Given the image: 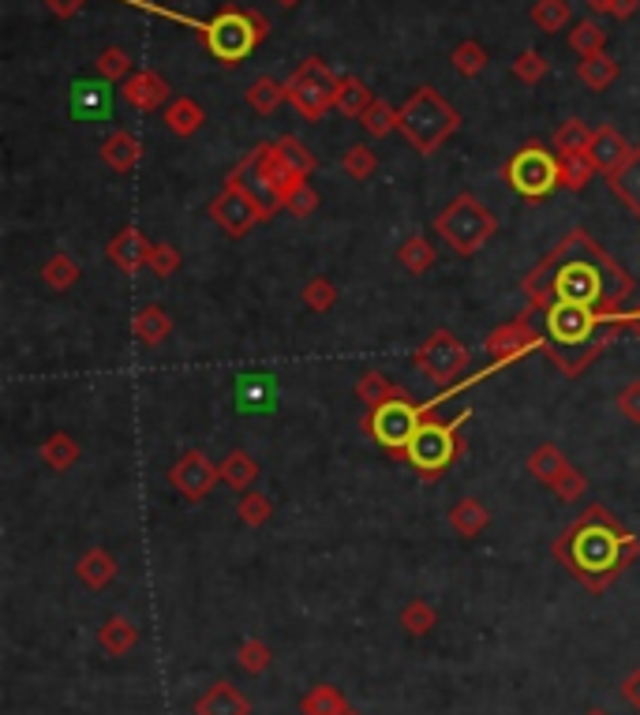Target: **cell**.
I'll list each match as a JSON object with an SVG mask.
<instances>
[{
  "mask_svg": "<svg viewBox=\"0 0 640 715\" xmlns=\"http://www.w3.org/2000/svg\"><path fill=\"white\" fill-rule=\"evenodd\" d=\"M573 237H562L555 251L532 270L524 293L532 296V311H543L550 300L589 303L607 322H621V303L633 293V282L618 270L615 259L581 229V255H573Z\"/></svg>",
  "mask_w": 640,
  "mask_h": 715,
  "instance_id": "cell-1",
  "label": "cell"
},
{
  "mask_svg": "<svg viewBox=\"0 0 640 715\" xmlns=\"http://www.w3.org/2000/svg\"><path fill=\"white\" fill-rule=\"evenodd\" d=\"M555 558L589 592H603L640 558V539L611 517L607 505H589L555 544Z\"/></svg>",
  "mask_w": 640,
  "mask_h": 715,
  "instance_id": "cell-2",
  "label": "cell"
},
{
  "mask_svg": "<svg viewBox=\"0 0 640 715\" xmlns=\"http://www.w3.org/2000/svg\"><path fill=\"white\" fill-rule=\"evenodd\" d=\"M435 233L458 251L461 259H472L495 240L498 233V217L487 203H479L472 191H461L453 203H446L435 214Z\"/></svg>",
  "mask_w": 640,
  "mask_h": 715,
  "instance_id": "cell-3",
  "label": "cell"
},
{
  "mask_svg": "<svg viewBox=\"0 0 640 715\" xmlns=\"http://www.w3.org/2000/svg\"><path fill=\"white\" fill-rule=\"evenodd\" d=\"M398 128L419 154H435L461 128V112L446 106L431 86H419L405 106L398 109Z\"/></svg>",
  "mask_w": 640,
  "mask_h": 715,
  "instance_id": "cell-4",
  "label": "cell"
},
{
  "mask_svg": "<svg viewBox=\"0 0 640 715\" xmlns=\"http://www.w3.org/2000/svg\"><path fill=\"white\" fill-rule=\"evenodd\" d=\"M435 405H438V401H435ZM464 420H469V413H461L458 420H450V424L431 420V413H427L424 424H419V431L412 434V442L405 446V461L424 479H438L446 468L453 465V461L461 457V450H464L461 424Z\"/></svg>",
  "mask_w": 640,
  "mask_h": 715,
  "instance_id": "cell-5",
  "label": "cell"
},
{
  "mask_svg": "<svg viewBox=\"0 0 640 715\" xmlns=\"http://www.w3.org/2000/svg\"><path fill=\"white\" fill-rule=\"evenodd\" d=\"M412 364H416V371H424L435 386H442V394H458L453 386L464 379L472 356L453 330H435V334L412 353Z\"/></svg>",
  "mask_w": 640,
  "mask_h": 715,
  "instance_id": "cell-6",
  "label": "cell"
},
{
  "mask_svg": "<svg viewBox=\"0 0 640 715\" xmlns=\"http://www.w3.org/2000/svg\"><path fill=\"white\" fill-rule=\"evenodd\" d=\"M431 408H435V401H431V405H419V401H412V397L386 401V405L367 413L364 427L382 450L405 457V446L412 442V434L419 431V424H424V416L431 413Z\"/></svg>",
  "mask_w": 640,
  "mask_h": 715,
  "instance_id": "cell-7",
  "label": "cell"
},
{
  "mask_svg": "<svg viewBox=\"0 0 640 715\" xmlns=\"http://www.w3.org/2000/svg\"><path fill=\"white\" fill-rule=\"evenodd\" d=\"M266 34V23L259 20L256 12H236V8H225L222 15L210 20V27L203 31L206 49L214 53L222 64H236L256 49V41Z\"/></svg>",
  "mask_w": 640,
  "mask_h": 715,
  "instance_id": "cell-8",
  "label": "cell"
},
{
  "mask_svg": "<svg viewBox=\"0 0 640 715\" xmlns=\"http://www.w3.org/2000/svg\"><path fill=\"white\" fill-rule=\"evenodd\" d=\"M506 184H510L521 199H547L558 188V154H550L547 146L529 143L506 162L502 169Z\"/></svg>",
  "mask_w": 640,
  "mask_h": 715,
  "instance_id": "cell-9",
  "label": "cell"
},
{
  "mask_svg": "<svg viewBox=\"0 0 640 715\" xmlns=\"http://www.w3.org/2000/svg\"><path fill=\"white\" fill-rule=\"evenodd\" d=\"M603 326H611L607 319L600 315L589 303H569V300H550L543 308V330L555 345L562 348H581V345H592L595 334ZM595 348V345H592Z\"/></svg>",
  "mask_w": 640,
  "mask_h": 715,
  "instance_id": "cell-10",
  "label": "cell"
},
{
  "mask_svg": "<svg viewBox=\"0 0 640 715\" xmlns=\"http://www.w3.org/2000/svg\"><path fill=\"white\" fill-rule=\"evenodd\" d=\"M270 214L274 211H270L248 184H240V180H225L222 195L210 203V217H214L229 237H248V233L256 229L259 222H266Z\"/></svg>",
  "mask_w": 640,
  "mask_h": 715,
  "instance_id": "cell-11",
  "label": "cell"
},
{
  "mask_svg": "<svg viewBox=\"0 0 640 715\" xmlns=\"http://www.w3.org/2000/svg\"><path fill=\"white\" fill-rule=\"evenodd\" d=\"M337 83L330 75V68L322 64L319 57L304 60L300 72L288 80V102L296 106L304 120H322L327 117V109L333 106V98H337Z\"/></svg>",
  "mask_w": 640,
  "mask_h": 715,
  "instance_id": "cell-12",
  "label": "cell"
},
{
  "mask_svg": "<svg viewBox=\"0 0 640 715\" xmlns=\"http://www.w3.org/2000/svg\"><path fill=\"white\" fill-rule=\"evenodd\" d=\"M484 348H487L490 360H495L484 374H490L495 368H506V364H517L521 356H529V353H536V348H543V334H540L536 326H532V311H524L521 319L502 322V326L490 330Z\"/></svg>",
  "mask_w": 640,
  "mask_h": 715,
  "instance_id": "cell-13",
  "label": "cell"
},
{
  "mask_svg": "<svg viewBox=\"0 0 640 715\" xmlns=\"http://www.w3.org/2000/svg\"><path fill=\"white\" fill-rule=\"evenodd\" d=\"M169 484L180 491V499L203 502L206 494L222 484V468H217L203 450H183L177 465L169 468Z\"/></svg>",
  "mask_w": 640,
  "mask_h": 715,
  "instance_id": "cell-14",
  "label": "cell"
},
{
  "mask_svg": "<svg viewBox=\"0 0 640 715\" xmlns=\"http://www.w3.org/2000/svg\"><path fill=\"white\" fill-rule=\"evenodd\" d=\"M151 251H154V243L146 240V233H139L135 225L120 229L117 237L105 243V259H109L120 274H139L143 266H151Z\"/></svg>",
  "mask_w": 640,
  "mask_h": 715,
  "instance_id": "cell-15",
  "label": "cell"
},
{
  "mask_svg": "<svg viewBox=\"0 0 640 715\" xmlns=\"http://www.w3.org/2000/svg\"><path fill=\"white\" fill-rule=\"evenodd\" d=\"M195 715H251V701L233 682L217 678L210 682L195 701Z\"/></svg>",
  "mask_w": 640,
  "mask_h": 715,
  "instance_id": "cell-16",
  "label": "cell"
},
{
  "mask_svg": "<svg viewBox=\"0 0 640 715\" xmlns=\"http://www.w3.org/2000/svg\"><path fill=\"white\" fill-rule=\"evenodd\" d=\"M629 154H633V146L621 139L615 128H600V132H592V146H589V158L600 172H607V177H615L621 165L629 162Z\"/></svg>",
  "mask_w": 640,
  "mask_h": 715,
  "instance_id": "cell-17",
  "label": "cell"
},
{
  "mask_svg": "<svg viewBox=\"0 0 640 715\" xmlns=\"http://www.w3.org/2000/svg\"><path fill=\"white\" fill-rule=\"evenodd\" d=\"M125 98L135 106L139 112H154L157 106H165V98H169V83L162 80L157 72H135L131 80L125 83Z\"/></svg>",
  "mask_w": 640,
  "mask_h": 715,
  "instance_id": "cell-18",
  "label": "cell"
},
{
  "mask_svg": "<svg viewBox=\"0 0 640 715\" xmlns=\"http://www.w3.org/2000/svg\"><path fill=\"white\" fill-rule=\"evenodd\" d=\"M524 468H529V476H532V479H540L543 487H555L558 479L566 476L569 457L555 446V442H540V446L529 453V461H524Z\"/></svg>",
  "mask_w": 640,
  "mask_h": 715,
  "instance_id": "cell-19",
  "label": "cell"
},
{
  "mask_svg": "<svg viewBox=\"0 0 640 715\" xmlns=\"http://www.w3.org/2000/svg\"><path fill=\"white\" fill-rule=\"evenodd\" d=\"M75 577L91 592H102V588H109L112 577H117V562H112V555L105 551V547H91V551L75 562Z\"/></svg>",
  "mask_w": 640,
  "mask_h": 715,
  "instance_id": "cell-20",
  "label": "cell"
},
{
  "mask_svg": "<svg viewBox=\"0 0 640 715\" xmlns=\"http://www.w3.org/2000/svg\"><path fill=\"white\" fill-rule=\"evenodd\" d=\"M487 525H490V510L479 499H472V494H464V499L450 505V528L461 539H476Z\"/></svg>",
  "mask_w": 640,
  "mask_h": 715,
  "instance_id": "cell-21",
  "label": "cell"
},
{
  "mask_svg": "<svg viewBox=\"0 0 640 715\" xmlns=\"http://www.w3.org/2000/svg\"><path fill=\"white\" fill-rule=\"evenodd\" d=\"M131 330H135V342L146 345V348H157L165 342V337L173 334V319L169 311L162 308V303H146V308H139L135 322H131Z\"/></svg>",
  "mask_w": 640,
  "mask_h": 715,
  "instance_id": "cell-22",
  "label": "cell"
},
{
  "mask_svg": "<svg viewBox=\"0 0 640 715\" xmlns=\"http://www.w3.org/2000/svg\"><path fill=\"white\" fill-rule=\"evenodd\" d=\"M135 644H139V630H135V622L131 618H109V622L98 630V648L105 652V656H112V659H125L128 652H135Z\"/></svg>",
  "mask_w": 640,
  "mask_h": 715,
  "instance_id": "cell-23",
  "label": "cell"
},
{
  "mask_svg": "<svg viewBox=\"0 0 640 715\" xmlns=\"http://www.w3.org/2000/svg\"><path fill=\"white\" fill-rule=\"evenodd\" d=\"M558 154V188L566 191H584L589 180L595 177V165L589 158V151H555Z\"/></svg>",
  "mask_w": 640,
  "mask_h": 715,
  "instance_id": "cell-24",
  "label": "cell"
},
{
  "mask_svg": "<svg viewBox=\"0 0 640 715\" xmlns=\"http://www.w3.org/2000/svg\"><path fill=\"white\" fill-rule=\"evenodd\" d=\"M217 468H222V484L236 494L251 491V484L259 479V461L251 457V453H244V450H229Z\"/></svg>",
  "mask_w": 640,
  "mask_h": 715,
  "instance_id": "cell-25",
  "label": "cell"
},
{
  "mask_svg": "<svg viewBox=\"0 0 640 715\" xmlns=\"http://www.w3.org/2000/svg\"><path fill=\"white\" fill-rule=\"evenodd\" d=\"M611 188H615V195L626 203V211L640 222V146H633V154H629V162L621 165L615 177H607Z\"/></svg>",
  "mask_w": 640,
  "mask_h": 715,
  "instance_id": "cell-26",
  "label": "cell"
},
{
  "mask_svg": "<svg viewBox=\"0 0 640 715\" xmlns=\"http://www.w3.org/2000/svg\"><path fill=\"white\" fill-rule=\"evenodd\" d=\"M102 158L109 169H117V172H131L139 165V158H143V146H139V139L131 135V132H112L109 139L102 143Z\"/></svg>",
  "mask_w": 640,
  "mask_h": 715,
  "instance_id": "cell-27",
  "label": "cell"
},
{
  "mask_svg": "<svg viewBox=\"0 0 640 715\" xmlns=\"http://www.w3.org/2000/svg\"><path fill=\"white\" fill-rule=\"evenodd\" d=\"M398 397H408V390H401L398 382H390L382 371L359 374V382H356V401H359V405L379 408V405H386V401H398Z\"/></svg>",
  "mask_w": 640,
  "mask_h": 715,
  "instance_id": "cell-28",
  "label": "cell"
},
{
  "mask_svg": "<svg viewBox=\"0 0 640 715\" xmlns=\"http://www.w3.org/2000/svg\"><path fill=\"white\" fill-rule=\"evenodd\" d=\"M300 712H304V715H348L353 708H348L345 693H341L337 686L319 682V686H311L308 693H304Z\"/></svg>",
  "mask_w": 640,
  "mask_h": 715,
  "instance_id": "cell-29",
  "label": "cell"
},
{
  "mask_svg": "<svg viewBox=\"0 0 640 715\" xmlns=\"http://www.w3.org/2000/svg\"><path fill=\"white\" fill-rule=\"evenodd\" d=\"M42 461H46V468H52V473H68V468H75V461H79V442L72 439L68 431H52L46 442H42Z\"/></svg>",
  "mask_w": 640,
  "mask_h": 715,
  "instance_id": "cell-30",
  "label": "cell"
},
{
  "mask_svg": "<svg viewBox=\"0 0 640 715\" xmlns=\"http://www.w3.org/2000/svg\"><path fill=\"white\" fill-rule=\"evenodd\" d=\"M398 263L408 270L412 277H419V274H427L435 263H438V251H435V243L424 237V233H416V237H408V240H401V248H398Z\"/></svg>",
  "mask_w": 640,
  "mask_h": 715,
  "instance_id": "cell-31",
  "label": "cell"
},
{
  "mask_svg": "<svg viewBox=\"0 0 640 715\" xmlns=\"http://www.w3.org/2000/svg\"><path fill=\"white\" fill-rule=\"evenodd\" d=\"M83 277V270H79V263L68 251H57V255L49 259L46 266H42V282L49 285L52 293H68V289H75V282Z\"/></svg>",
  "mask_w": 640,
  "mask_h": 715,
  "instance_id": "cell-32",
  "label": "cell"
},
{
  "mask_svg": "<svg viewBox=\"0 0 640 715\" xmlns=\"http://www.w3.org/2000/svg\"><path fill=\"white\" fill-rule=\"evenodd\" d=\"M375 106L371 91H367L364 83L356 80V75H345V80L337 83V98H333V109H341L345 117H364L367 109Z\"/></svg>",
  "mask_w": 640,
  "mask_h": 715,
  "instance_id": "cell-33",
  "label": "cell"
},
{
  "mask_svg": "<svg viewBox=\"0 0 640 715\" xmlns=\"http://www.w3.org/2000/svg\"><path fill=\"white\" fill-rule=\"evenodd\" d=\"M165 124H169L173 135L191 139V135L199 132V128H203V109H199L191 98H177L169 106V112H165Z\"/></svg>",
  "mask_w": 640,
  "mask_h": 715,
  "instance_id": "cell-34",
  "label": "cell"
},
{
  "mask_svg": "<svg viewBox=\"0 0 640 715\" xmlns=\"http://www.w3.org/2000/svg\"><path fill=\"white\" fill-rule=\"evenodd\" d=\"M438 625V610L427 604V599H408L401 607V630L408 636H427Z\"/></svg>",
  "mask_w": 640,
  "mask_h": 715,
  "instance_id": "cell-35",
  "label": "cell"
},
{
  "mask_svg": "<svg viewBox=\"0 0 640 715\" xmlns=\"http://www.w3.org/2000/svg\"><path fill=\"white\" fill-rule=\"evenodd\" d=\"M300 300L308 303V311H315V315H327L333 303H337V285H333L327 274H315L300 289Z\"/></svg>",
  "mask_w": 640,
  "mask_h": 715,
  "instance_id": "cell-36",
  "label": "cell"
},
{
  "mask_svg": "<svg viewBox=\"0 0 640 715\" xmlns=\"http://www.w3.org/2000/svg\"><path fill=\"white\" fill-rule=\"evenodd\" d=\"M288 98V86H282L277 80H270V75H262V80H256L251 83V91H248V106L256 109V112H274L282 102Z\"/></svg>",
  "mask_w": 640,
  "mask_h": 715,
  "instance_id": "cell-37",
  "label": "cell"
},
{
  "mask_svg": "<svg viewBox=\"0 0 640 715\" xmlns=\"http://www.w3.org/2000/svg\"><path fill=\"white\" fill-rule=\"evenodd\" d=\"M270 513H274V502H270V494L244 491L240 502H236V517H240V525H248V528H262L270 521Z\"/></svg>",
  "mask_w": 640,
  "mask_h": 715,
  "instance_id": "cell-38",
  "label": "cell"
},
{
  "mask_svg": "<svg viewBox=\"0 0 640 715\" xmlns=\"http://www.w3.org/2000/svg\"><path fill=\"white\" fill-rule=\"evenodd\" d=\"M618 80V64L611 57H589L581 64V83L589 86V91H607L611 83Z\"/></svg>",
  "mask_w": 640,
  "mask_h": 715,
  "instance_id": "cell-39",
  "label": "cell"
},
{
  "mask_svg": "<svg viewBox=\"0 0 640 715\" xmlns=\"http://www.w3.org/2000/svg\"><path fill=\"white\" fill-rule=\"evenodd\" d=\"M532 23L547 34H558L569 23V0H536V8H532Z\"/></svg>",
  "mask_w": 640,
  "mask_h": 715,
  "instance_id": "cell-40",
  "label": "cell"
},
{
  "mask_svg": "<svg viewBox=\"0 0 640 715\" xmlns=\"http://www.w3.org/2000/svg\"><path fill=\"white\" fill-rule=\"evenodd\" d=\"M341 169H345L348 180H371L375 169H379V158H375L371 146H348L345 158H341Z\"/></svg>",
  "mask_w": 640,
  "mask_h": 715,
  "instance_id": "cell-41",
  "label": "cell"
},
{
  "mask_svg": "<svg viewBox=\"0 0 640 715\" xmlns=\"http://www.w3.org/2000/svg\"><path fill=\"white\" fill-rule=\"evenodd\" d=\"M270 659H274V652H270V644L259 641V636H248V641L236 648V663H240V670H248V675H262V670L270 667Z\"/></svg>",
  "mask_w": 640,
  "mask_h": 715,
  "instance_id": "cell-42",
  "label": "cell"
},
{
  "mask_svg": "<svg viewBox=\"0 0 640 715\" xmlns=\"http://www.w3.org/2000/svg\"><path fill=\"white\" fill-rule=\"evenodd\" d=\"M236 405L240 408H270L274 405V382L270 379H244L236 386Z\"/></svg>",
  "mask_w": 640,
  "mask_h": 715,
  "instance_id": "cell-43",
  "label": "cell"
},
{
  "mask_svg": "<svg viewBox=\"0 0 640 715\" xmlns=\"http://www.w3.org/2000/svg\"><path fill=\"white\" fill-rule=\"evenodd\" d=\"M277 154H282V158L288 162V169L300 172V177H311L315 172V154L300 143V139H293V135L277 139Z\"/></svg>",
  "mask_w": 640,
  "mask_h": 715,
  "instance_id": "cell-44",
  "label": "cell"
},
{
  "mask_svg": "<svg viewBox=\"0 0 640 715\" xmlns=\"http://www.w3.org/2000/svg\"><path fill=\"white\" fill-rule=\"evenodd\" d=\"M603 41H607V34H603V27H595V23H577V31L569 34V46H573L584 60L600 57L603 53Z\"/></svg>",
  "mask_w": 640,
  "mask_h": 715,
  "instance_id": "cell-45",
  "label": "cell"
},
{
  "mask_svg": "<svg viewBox=\"0 0 640 715\" xmlns=\"http://www.w3.org/2000/svg\"><path fill=\"white\" fill-rule=\"evenodd\" d=\"M359 124L367 128V135H375V139H382V135H390L393 128H398V109H390L386 102H375L371 109L359 117Z\"/></svg>",
  "mask_w": 640,
  "mask_h": 715,
  "instance_id": "cell-46",
  "label": "cell"
},
{
  "mask_svg": "<svg viewBox=\"0 0 640 715\" xmlns=\"http://www.w3.org/2000/svg\"><path fill=\"white\" fill-rule=\"evenodd\" d=\"M592 132L584 128V120H566L555 132V151H589Z\"/></svg>",
  "mask_w": 640,
  "mask_h": 715,
  "instance_id": "cell-47",
  "label": "cell"
},
{
  "mask_svg": "<svg viewBox=\"0 0 640 715\" xmlns=\"http://www.w3.org/2000/svg\"><path fill=\"white\" fill-rule=\"evenodd\" d=\"M550 491L558 494V502L573 505V502H581V499H584V491H589V476H584L581 468L569 465V468H566V476L558 479V484L550 487Z\"/></svg>",
  "mask_w": 640,
  "mask_h": 715,
  "instance_id": "cell-48",
  "label": "cell"
},
{
  "mask_svg": "<svg viewBox=\"0 0 640 715\" xmlns=\"http://www.w3.org/2000/svg\"><path fill=\"white\" fill-rule=\"evenodd\" d=\"M109 106V91H105L102 83H79L75 86V109L79 112H91V117H98Z\"/></svg>",
  "mask_w": 640,
  "mask_h": 715,
  "instance_id": "cell-49",
  "label": "cell"
},
{
  "mask_svg": "<svg viewBox=\"0 0 640 715\" xmlns=\"http://www.w3.org/2000/svg\"><path fill=\"white\" fill-rule=\"evenodd\" d=\"M453 64H458V72H461V75H476V72H484V64H487L484 46H476V41H461V46L453 49Z\"/></svg>",
  "mask_w": 640,
  "mask_h": 715,
  "instance_id": "cell-50",
  "label": "cell"
},
{
  "mask_svg": "<svg viewBox=\"0 0 640 715\" xmlns=\"http://www.w3.org/2000/svg\"><path fill=\"white\" fill-rule=\"evenodd\" d=\"M282 211H288L293 217H311L315 211H319V191H315L311 184L296 188L293 195L285 199V206H282Z\"/></svg>",
  "mask_w": 640,
  "mask_h": 715,
  "instance_id": "cell-51",
  "label": "cell"
},
{
  "mask_svg": "<svg viewBox=\"0 0 640 715\" xmlns=\"http://www.w3.org/2000/svg\"><path fill=\"white\" fill-rule=\"evenodd\" d=\"M151 270L157 277H173L180 270V251L173 243H154L151 251Z\"/></svg>",
  "mask_w": 640,
  "mask_h": 715,
  "instance_id": "cell-52",
  "label": "cell"
},
{
  "mask_svg": "<svg viewBox=\"0 0 640 715\" xmlns=\"http://www.w3.org/2000/svg\"><path fill=\"white\" fill-rule=\"evenodd\" d=\"M513 75L521 83H540L543 75H547V60H543L540 53H521L513 60Z\"/></svg>",
  "mask_w": 640,
  "mask_h": 715,
  "instance_id": "cell-53",
  "label": "cell"
},
{
  "mask_svg": "<svg viewBox=\"0 0 640 715\" xmlns=\"http://www.w3.org/2000/svg\"><path fill=\"white\" fill-rule=\"evenodd\" d=\"M618 413L626 416L629 424H640V379H629L626 386L618 390Z\"/></svg>",
  "mask_w": 640,
  "mask_h": 715,
  "instance_id": "cell-54",
  "label": "cell"
},
{
  "mask_svg": "<svg viewBox=\"0 0 640 715\" xmlns=\"http://www.w3.org/2000/svg\"><path fill=\"white\" fill-rule=\"evenodd\" d=\"M128 53L125 49H105V53L98 57V72L105 75V80H120V75L128 72Z\"/></svg>",
  "mask_w": 640,
  "mask_h": 715,
  "instance_id": "cell-55",
  "label": "cell"
},
{
  "mask_svg": "<svg viewBox=\"0 0 640 715\" xmlns=\"http://www.w3.org/2000/svg\"><path fill=\"white\" fill-rule=\"evenodd\" d=\"M621 696H626V701L640 712V670H633V675L621 682Z\"/></svg>",
  "mask_w": 640,
  "mask_h": 715,
  "instance_id": "cell-56",
  "label": "cell"
},
{
  "mask_svg": "<svg viewBox=\"0 0 640 715\" xmlns=\"http://www.w3.org/2000/svg\"><path fill=\"white\" fill-rule=\"evenodd\" d=\"M49 4V12L52 15H60V20H68V15H75L79 8H83V0H46Z\"/></svg>",
  "mask_w": 640,
  "mask_h": 715,
  "instance_id": "cell-57",
  "label": "cell"
},
{
  "mask_svg": "<svg viewBox=\"0 0 640 715\" xmlns=\"http://www.w3.org/2000/svg\"><path fill=\"white\" fill-rule=\"evenodd\" d=\"M637 12V0H615L611 4V15H618V20H626V15H633Z\"/></svg>",
  "mask_w": 640,
  "mask_h": 715,
  "instance_id": "cell-58",
  "label": "cell"
},
{
  "mask_svg": "<svg viewBox=\"0 0 640 715\" xmlns=\"http://www.w3.org/2000/svg\"><path fill=\"white\" fill-rule=\"evenodd\" d=\"M611 4H615V0H589L592 12H611Z\"/></svg>",
  "mask_w": 640,
  "mask_h": 715,
  "instance_id": "cell-59",
  "label": "cell"
},
{
  "mask_svg": "<svg viewBox=\"0 0 640 715\" xmlns=\"http://www.w3.org/2000/svg\"><path fill=\"white\" fill-rule=\"evenodd\" d=\"M621 322H629V326H633V322H640V308L629 311V315H621Z\"/></svg>",
  "mask_w": 640,
  "mask_h": 715,
  "instance_id": "cell-60",
  "label": "cell"
},
{
  "mask_svg": "<svg viewBox=\"0 0 640 715\" xmlns=\"http://www.w3.org/2000/svg\"><path fill=\"white\" fill-rule=\"evenodd\" d=\"M277 4H282V8H293V4H300V0H277Z\"/></svg>",
  "mask_w": 640,
  "mask_h": 715,
  "instance_id": "cell-61",
  "label": "cell"
},
{
  "mask_svg": "<svg viewBox=\"0 0 640 715\" xmlns=\"http://www.w3.org/2000/svg\"><path fill=\"white\" fill-rule=\"evenodd\" d=\"M348 715H359V712H348Z\"/></svg>",
  "mask_w": 640,
  "mask_h": 715,
  "instance_id": "cell-62",
  "label": "cell"
}]
</instances>
